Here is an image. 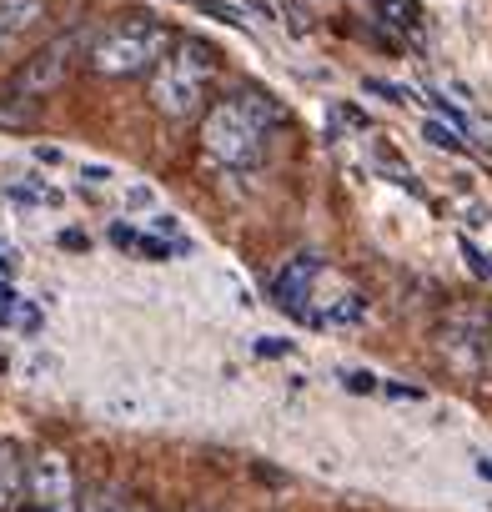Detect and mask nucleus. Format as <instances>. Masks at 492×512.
<instances>
[{
    "mask_svg": "<svg viewBox=\"0 0 492 512\" xmlns=\"http://www.w3.org/2000/svg\"><path fill=\"white\" fill-rule=\"evenodd\" d=\"M46 21V0H0V56L16 51Z\"/></svg>",
    "mask_w": 492,
    "mask_h": 512,
    "instance_id": "0eeeda50",
    "label": "nucleus"
},
{
    "mask_svg": "<svg viewBox=\"0 0 492 512\" xmlns=\"http://www.w3.org/2000/svg\"><path fill=\"white\" fill-rule=\"evenodd\" d=\"M422 136H427V141H432L437 151H457V156L467 151V136H462L457 126H447L442 116H432V121H422Z\"/></svg>",
    "mask_w": 492,
    "mask_h": 512,
    "instance_id": "9d476101",
    "label": "nucleus"
},
{
    "mask_svg": "<svg viewBox=\"0 0 492 512\" xmlns=\"http://www.w3.org/2000/svg\"><path fill=\"white\" fill-rule=\"evenodd\" d=\"M151 231H156V236H171V241H186V236H181V226H176V216H156V221H151Z\"/></svg>",
    "mask_w": 492,
    "mask_h": 512,
    "instance_id": "5701e85b",
    "label": "nucleus"
},
{
    "mask_svg": "<svg viewBox=\"0 0 492 512\" xmlns=\"http://www.w3.org/2000/svg\"><path fill=\"white\" fill-rule=\"evenodd\" d=\"M86 51H91V36H86V31H61V36H51L46 46H36V51L16 66L11 91H16V96H26V101L51 96V91L76 71V61H81Z\"/></svg>",
    "mask_w": 492,
    "mask_h": 512,
    "instance_id": "20e7f679",
    "label": "nucleus"
},
{
    "mask_svg": "<svg viewBox=\"0 0 492 512\" xmlns=\"http://www.w3.org/2000/svg\"><path fill=\"white\" fill-rule=\"evenodd\" d=\"M382 392L397 397V402H422V397H427L422 387H407V382H382Z\"/></svg>",
    "mask_w": 492,
    "mask_h": 512,
    "instance_id": "aec40b11",
    "label": "nucleus"
},
{
    "mask_svg": "<svg viewBox=\"0 0 492 512\" xmlns=\"http://www.w3.org/2000/svg\"><path fill=\"white\" fill-rule=\"evenodd\" d=\"M367 317V297L357 287H342L337 297H327V307L312 317V327H357Z\"/></svg>",
    "mask_w": 492,
    "mask_h": 512,
    "instance_id": "6e6552de",
    "label": "nucleus"
},
{
    "mask_svg": "<svg viewBox=\"0 0 492 512\" xmlns=\"http://www.w3.org/2000/svg\"><path fill=\"white\" fill-rule=\"evenodd\" d=\"M477 472H482V477H492V462H487V457H482V462H477Z\"/></svg>",
    "mask_w": 492,
    "mask_h": 512,
    "instance_id": "cd10ccee",
    "label": "nucleus"
},
{
    "mask_svg": "<svg viewBox=\"0 0 492 512\" xmlns=\"http://www.w3.org/2000/svg\"><path fill=\"white\" fill-rule=\"evenodd\" d=\"M196 6H201L206 16H216V21H226V26H246V21H241V11H231V6H226V0H196Z\"/></svg>",
    "mask_w": 492,
    "mask_h": 512,
    "instance_id": "dca6fc26",
    "label": "nucleus"
},
{
    "mask_svg": "<svg viewBox=\"0 0 492 512\" xmlns=\"http://www.w3.org/2000/svg\"><path fill=\"white\" fill-rule=\"evenodd\" d=\"M61 246H71V251H81V246H91V241H86V231H61Z\"/></svg>",
    "mask_w": 492,
    "mask_h": 512,
    "instance_id": "a878e982",
    "label": "nucleus"
},
{
    "mask_svg": "<svg viewBox=\"0 0 492 512\" xmlns=\"http://www.w3.org/2000/svg\"><path fill=\"white\" fill-rule=\"evenodd\" d=\"M0 272H16V246L0 241Z\"/></svg>",
    "mask_w": 492,
    "mask_h": 512,
    "instance_id": "393cba45",
    "label": "nucleus"
},
{
    "mask_svg": "<svg viewBox=\"0 0 492 512\" xmlns=\"http://www.w3.org/2000/svg\"><path fill=\"white\" fill-rule=\"evenodd\" d=\"M41 322H46V317H41V307H36V302H21V312H16V332L36 337V332H41Z\"/></svg>",
    "mask_w": 492,
    "mask_h": 512,
    "instance_id": "4468645a",
    "label": "nucleus"
},
{
    "mask_svg": "<svg viewBox=\"0 0 492 512\" xmlns=\"http://www.w3.org/2000/svg\"><path fill=\"white\" fill-rule=\"evenodd\" d=\"M36 161H46V166H56V161H61V151H56V146H36Z\"/></svg>",
    "mask_w": 492,
    "mask_h": 512,
    "instance_id": "bb28decb",
    "label": "nucleus"
},
{
    "mask_svg": "<svg viewBox=\"0 0 492 512\" xmlns=\"http://www.w3.org/2000/svg\"><path fill=\"white\" fill-rule=\"evenodd\" d=\"M131 512H136V507H131Z\"/></svg>",
    "mask_w": 492,
    "mask_h": 512,
    "instance_id": "c756f323",
    "label": "nucleus"
},
{
    "mask_svg": "<svg viewBox=\"0 0 492 512\" xmlns=\"http://www.w3.org/2000/svg\"><path fill=\"white\" fill-rule=\"evenodd\" d=\"M211 76H216V46H206V41H196V36H181L176 51L151 71L146 96H151V106H156L166 121H191V116H201V106H206V81H211Z\"/></svg>",
    "mask_w": 492,
    "mask_h": 512,
    "instance_id": "f03ea898",
    "label": "nucleus"
},
{
    "mask_svg": "<svg viewBox=\"0 0 492 512\" xmlns=\"http://www.w3.org/2000/svg\"><path fill=\"white\" fill-rule=\"evenodd\" d=\"M26 492L41 502V507H66L71 502V467H66V457L61 452H36V457H26Z\"/></svg>",
    "mask_w": 492,
    "mask_h": 512,
    "instance_id": "423d86ee",
    "label": "nucleus"
},
{
    "mask_svg": "<svg viewBox=\"0 0 492 512\" xmlns=\"http://www.w3.org/2000/svg\"><path fill=\"white\" fill-rule=\"evenodd\" d=\"M327 277V267H322V256H312V251H302V256H292V262L277 272V282H272V302L282 307V312H292V317H312V287Z\"/></svg>",
    "mask_w": 492,
    "mask_h": 512,
    "instance_id": "39448f33",
    "label": "nucleus"
},
{
    "mask_svg": "<svg viewBox=\"0 0 492 512\" xmlns=\"http://www.w3.org/2000/svg\"><path fill=\"white\" fill-rule=\"evenodd\" d=\"M36 121V101L16 96V91H0V126H31Z\"/></svg>",
    "mask_w": 492,
    "mask_h": 512,
    "instance_id": "9b49d317",
    "label": "nucleus"
},
{
    "mask_svg": "<svg viewBox=\"0 0 492 512\" xmlns=\"http://www.w3.org/2000/svg\"><path fill=\"white\" fill-rule=\"evenodd\" d=\"M21 292L16 287H0V327H16V312H21Z\"/></svg>",
    "mask_w": 492,
    "mask_h": 512,
    "instance_id": "ddd939ff",
    "label": "nucleus"
},
{
    "mask_svg": "<svg viewBox=\"0 0 492 512\" xmlns=\"http://www.w3.org/2000/svg\"><path fill=\"white\" fill-rule=\"evenodd\" d=\"M462 256H467V267H472V272H477L482 282H492V262H487V256H482V251H477L472 241H462Z\"/></svg>",
    "mask_w": 492,
    "mask_h": 512,
    "instance_id": "6ab92c4d",
    "label": "nucleus"
},
{
    "mask_svg": "<svg viewBox=\"0 0 492 512\" xmlns=\"http://www.w3.org/2000/svg\"><path fill=\"white\" fill-rule=\"evenodd\" d=\"M342 387H347V392H382V382H377L372 372H362V367L342 372Z\"/></svg>",
    "mask_w": 492,
    "mask_h": 512,
    "instance_id": "2eb2a0df",
    "label": "nucleus"
},
{
    "mask_svg": "<svg viewBox=\"0 0 492 512\" xmlns=\"http://www.w3.org/2000/svg\"><path fill=\"white\" fill-rule=\"evenodd\" d=\"M21 512H56V507H41V502H36V507H21Z\"/></svg>",
    "mask_w": 492,
    "mask_h": 512,
    "instance_id": "c85d7f7f",
    "label": "nucleus"
},
{
    "mask_svg": "<svg viewBox=\"0 0 492 512\" xmlns=\"http://www.w3.org/2000/svg\"><path fill=\"white\" fill-rule=\"evenodd\" d=\"M111 241H116L121 251H136V241H141V231H136V226H121V221H116V226H111Z\"/></svg>",
    "mask_w": 492,
    "mask_h": 512,
    "instance_id": "4be33fe9",
    "label": "nucleus"
},
{
    "mask_svg": "<svg viewBox=\"0 0 492 512\" xmlns=\"http://www.w3.org/2000/svg\"><path fill=\"white\" fill-rule=\"evenodd\" d=\"M166 46H171V31H166V21H156V16H126V21H116V26H106L96 41H91V66L101 71V76H146V71H156L161 61H166Z\"/></svg>",
    "mask_w": 492,
    "mask_h": 512,
    "instance_id": "7ed1b4c3",
    "label": "nucleus"
},
{
    "mask_svg": "<svg viewBox=\"0 0 492 512\" xmlns=\"http://www.w3.org/2000/svg\"><path fill=\"white\" fill-rule=\"evenodd\" d=\"M21 492H26V462L16 457V447L0 442V507H16Z\"/></svg>",
    "mask_w": 492,
    "mask_h": 512,
    "instance_id": "1a4fd4ad",
    "label": "nucleus"
},
{
    "mask_svg": "<svg viewBox=\"0 0 492 512\" xmlns=\"http://www.w3.org/2000/svg\"><path fill=\"white\" fill-rule=\"evenodd\" d=\"M76 512H126V507H121L111 492H91V497H81V507H76Z\"/></svg>",
    "mask_w": 492,
    "mask_h": 512,
    "instance_id": "f3484780",
    "label": "nucleus"
},
{
    "mask_svg": "<svg viewBox=\"0 0 492 512\" xmlns=\"http://www.w3.org/2000/svg\"><path fill=\"white\" fill-rule=\"evenodd\" d=\"M81 176H86V181H91V186H106V181H111V176H116V171H111V166H106V161H86V166H81Z\"/></svg>",
    "mask_w": 492,
    "mask_h": 512,
    "instance_id": "412c9836",
    "label": "nucleus"
},
{
    "mask_svg": "<svg viewBox=\"0 0 492 512\" xmlns=\"http://www.w3.org/2000/svg\"><path fill=\"white\" fill-rule=\"evenodd\" d=\"M282 121V111H277V101L267 96V91H231V96H221L216 106H206V116H201V151L211 156V161H221V166H231V171H246V166H257L262 161V151H267V136H272V126Z\"/></svg>",
    "mask_w": 492,
    "mask_h": 512,
    "instance_id": "f257e3e1",
    "label": "nucleus"
},
{
    "mask_svg": "<svg viewBox=\"0 0 492 512\" xmlns=\"http://www.w3.org/2000/svg\"><path fill=\"white\" fill-rule=\"evenodd\" d=\"M257 352H262V357H292V342H277V337H262V342H257Z\"/></svg>",
    "mask_w": 492,
    "mask_h": 512,
    "instance_id": "b1692460",
    "label": "nucleus"
},
{
    "mask_svg": "<svg viewBox=\"0 0 492 512\" xmlns=\"http://www.w3.org/2000/svg\"><path fill=\"white\" fill-rule=\"evenodd\" d=\"M377 11H382V21L387 26H397V31H417V0H377Z\"/></svg>",
    "mask_w": 492,
    "mask_h": 512,
    "instance_id": "f8f14e48",
    "label": "nucleus"
},
{
    "mask_svg": "<svg viewBox=\"0 0 492 512\" xmlns=\"http://www.w3.org/2000/svg\"><path fill=\"white\" fill-rule=\"evenodd\" d=\"M362 86H367V91H377V96H387V101H392V106H402V101H412V96H407V91H402V86H392V81H377V76H367V81H362Z\"/></svg>",
    "mask_w": 492,
    "mask_h": 512,
    "instance_id": "a211bd4d",
    "label": "nucleus"
}]
</instances>
